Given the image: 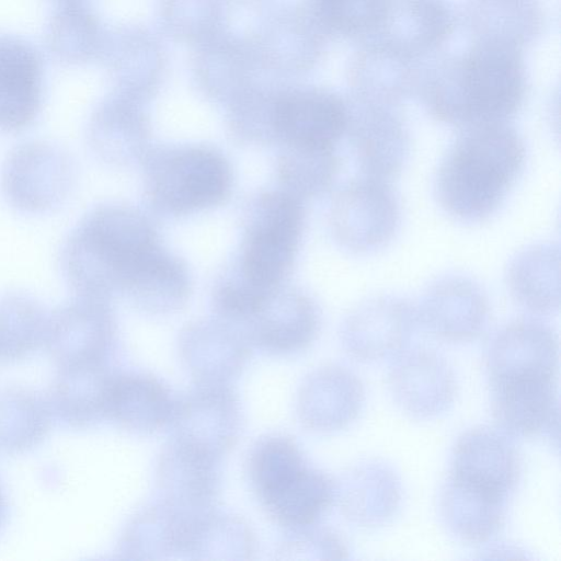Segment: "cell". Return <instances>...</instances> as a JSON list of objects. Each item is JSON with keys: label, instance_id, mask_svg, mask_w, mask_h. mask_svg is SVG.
<instances>
[{"label": "cell", "instance_id": "obj_1", "mask_svg": "<svg viewBox=\"0 0 561 561\" xmlns=\"http://www.w3.org/2000/svg\"><path fill=\"white\" fill-rule=\"evenodd\" d=\"M160 245L140 210L118 203L90 210L67 237L60 268L76 295L110 299L124 294L142 261Z\"/></svg>", "mask_w": 561, "mask_h": 561}, {"label": "cell", "instance_id": "obj_2", "mask_svg": "<svg viewBox=\"0 0 561 561\" xmlns=\"http://www.w3.org/2000/svg\"><path fill=\"white\" fill-rule=\"evenodd\" d=\"M525 161V142L514 128L504 123L469 127L439 162L435 196L454 219L484 221L503 204Z\"/></svg>", "mask_w": 561, "mask_h": 561}, {"label": "cell", "instance_id": "obj_3", "mask_svg": "<svg viewBox=\"0 0 561 561\" xmlns=\"http://www.w3.org/2000/svg\"><path fill=\"white\" fill-rule=\"evenodd\" d=\"M146 191L151 204L168 215H187L220 205L232 188L225 156L208 146H181L148 151Z\"/></svg>", "mask_w": 561, "mask_h": 561}, {"label": "cell", "instance_id": "obj_4", "mask_svg": "<svg viewBox=\"0 0 561 561\" xmlns=\"http://www.w3.org/2000/svg\"><path fill=\"white\" fill-rule=\"evenodd\" d=\"M304 224L302 199L284 190L257 194L244 213L237 272L263 289L280 286L293 267Z\"/></svg>", "mask_w": 561, "mask_h": 561}, {"label": "cell", "instance_id": "obj_5", "mask_svg": "<svg viewBox=\"0 0 561 561\" xmlns=\"http://www.w3.org/2000/svg\"><path fill=\"white\" fill-rule=\"evenodd\" d=\"M522 98L515 59L502 49L486 48L470 58L459 87L435 93L431 105L438 118L469 128L503 123Z\"/></svg>", "mask_w": 561, "mask_h": 561}, {"label": "cell", "instance_id": "obj_6", "mask_svg": "<svg viewBox=\"0 0 561 561\" xmlns=\"http://www.w3.org/2000/svg\"><path fill=\"white\" fill-rule=\"evenodd\" d=\"M401 222V205L389 182L359 176L341 187L332 199L329 225L337 244L366 254L386 247Z\"/></svg>", "mask_w": 561, "mask_h": 561}, {"label": "cell", "instance_id": "obj_7", "mask_svg": "<svg viewBox=\"0 0 561 561\" xmlns=\"http://www.w3.org/2000/svg\"><path fill=\"white\" fill-rule=\"evenodd\" d=\"M75 183L71 157L57 145L27 141L7 157L1 188L8 203L24 213L39 214L59 206Z\"/></svg>", "mask_w": 561, "mask_h": 561}, {"label": "cell", "instance_id": "obj_8", "mask_svg": "<svg viewBox=\"0 0 561 561\" xmlns=\"http://www.w3.org/2000/svg\"><path fill=\"white\" fill-rule=\"evenodd\" d=\"M559 341L538 319H517L499 329L485 351L489 386L558 380Z\"/></svg>", "mask_w": 561, "mask_h": 561}, {"label": "cell", "instance_id": "obj_9", "mask_svg": "<svg viewBox=\"0 0 561 561\" xmlns=\"http://www.w3.org/2000/svg\"><path fill=\"white\" fill-rule=\"evenodd\" d=\"M116 322L107 300L77 295L49 313L45 346L58 367L107 363Z\"/></svg>", "mask_w": 561, "mask_h": 561}, {"label": "cell", "instance_id": "obj_10", "mask_svg": "<svg viewBox=\"0 0 561 561\" xmlns=\"http://www.w3.org/2000/svg\"><path fill=\"white\" fill-rule=\"evenodd\" d=\"M416 306L398 296L371 298L344 319L340 341L362 363L394 359L408 350L419 327Z\"/></svg>", "mask_w": 561, "mask_h": 561}, {"label": "cell", "instance_id": "obj_11", "mask_svg": "<svg viewBox=\"0 0 561 561\" xmlns=\"http://www.w3.org/2000/svg\"><path fill=\"white\" fill-rule=\"evenodd\" d=\"M241 424V405L230 385L196 383L175 399L169 426L172 437L222 459L234 446Z\"/></svg>", "mask_w": 561, "mask_h": 561}, {"label": "cell", "instance_id": "obj_12", "mask_svg": "<svg viewBox=\"0 0 561 561\" xmlns=\"http://www.w3.org/2000/svg\"><path fill=\"white\" fill-rule=\"evenodd\" d=\"M321 325L320 311L306 294L274 288L241 323V331L252 344L270 354H295L308 348Z\"/></svg>", "mask_w": 561, "mask_h": 561}, {"label": "cell", "instance_id": "obj_13", "mask_svg": "<svg viewBox=\"0 0 561 561\" xmlns=\"http://www.w3.org/2000/svg\"><path fill=\"white\" fill-rule=\"evenodd\" d=\"M388 388L408 416L431 420L447 412L455 401L457 381L447 359L427 348L407 350L389 369Z\"/></svg>", "mask_w": 561, "mask_h": 561}, {"label": "cell", "instance_id": "obj_14", "mask_svg": "<svg viewBox=\"0 0 561 561\" xmlns=\"http://www.w3.org/2000/svg\"><path fill=\"white\" fill-rule=\"evenodd\" d=\"M419 324L438 340L469 342L486 328L490 306L483 288L470 277L451 274L434 280L416 306Z\"/></svg>", "mask_w": 561, "mask_h": 561}, {"label": "cell", "instance_id": "obj_15", "mask_svg": "<svg viewBox=\"0 0 561 561\" xmlns=\"http://www.w3.org/2000/svg\"><path fill=\"white\" fill-rule=\"evenodd\" d=\"M220 463L221 458L171 436L156 467L161 500L186 512L213 508L221 486Z\"/></svg>", "mask_w": 561, "mask_h": 561}, {"label": "cell", "instance_id": "obj_16", "mask_svg": "<svg viewBox=\"0 0 561 561\" xmlns=\"http://www.w3.org/2000/svg\"><path fill=\"white\" fill-rule=\"evenodd\" d=\"M522 474L519 454L500 428L477 426L461 433L450 453L448 476L511 497Z\"/></svg>", "mask_w": 561, "mask_h": 561}, {"label": "cell", "instance_id": "obj_17", "mask_svg": "<svg viewBox=\"0 0 561 561\" xmlns=\"http://www.w3.org/2000/svg\"><path fill=\"white\" fill-rule=\"evenodd\" d=\"M348 121L342 100L323 91L290 92L273 104L275 136L283 145L335 149Z\"/></svg>", "mask_w": 561, "mask_h": 561}, {"label": "cell", "instance_id": "obj_18", "mask_svg": "<svg viewBox=\"0 0 561 561\" xmlns=\"http://www.w3.org/2000/svg\"><path fill=\"white\" fill-rule=\"evenodd\" d=\"M365 404V388L351 369L337 364L311 371L300 385L297 414L317 433H334L357 420Z\"/></svg>", "mask_w": 561, "mask_h": 561}, {"label": "cell", "instance_id": "obj_19", "mask_svg": "<svg viewBox=\"0 0 561 561\" xmlns=\"http://www.w3.org/2000/svg\"><path fill=\"white\" fill-rule=\"evenodd\" d=\"M178 344L180 358L196 383L230 385L250 355L242 331L219 318L190 323Z\"/></svg>", "mask_w": 561, "mask_h": 561}, {"label": "cell", "instance_id": "obj_20", "mask_svg": "<svg viewBox=\"0 0 561 561\" xmlns=\"http://www.w3.org/2000/svg\"><path fill=\"white\" fill-rule=\"evenodd\" d=\"M42 103V62L23 39L0 35V130L31 125Z\"/></svg>", "mask_w": 561, "mask_h": 561}, {"label": "cell", "instance_id": "obj_21", "mask_svg": "<svg viewBox=\"0 0 561 561\" xmlns=\"http://www.w3.org/2000/svg\"><path fill=\"white\" fill-rule=\"evenodd\" d=\"M402 500L401 481L387 463L360 462L336 481V501L344 517L364 528L385 526L397 515Z\"/></svg>", "mask_w": 561, "mask_h": 561}, {"label": "cell", "instance_id": "obj_22", "mask_svg": "<svg viewBox=\"0 0 561 561\" xmlns=\"http://www.w3.org/2000/svg\"><path fill=\"white\" fill-rule=\"evenodd\" d=\"M491 410L497 428L513 437H558V380L493 386Z\"/></svg>", "mask_w": 561, "mask_h": 561}, {"label": "cell", "instance_id": "obj_23", "mask_svg": "<svg viewBox=\"0 0 561 561\" xmlns=\"http://www.w3.org/2000/svg\"><path fill=\"white\" fill-rule=\"evenodd\" d=\"M508 497L447 477L439 493V513L448 531L467 543H485L502 529Z\"/></svg>", "mask_w": 561, "mask_h": 561}, {"label": "cell", "instance_id": "obj_24", "mask_svg": "<svg viewBox=\"0 0 561 561\" xmlns=\"http://www.w3.org/2000/svg\"><path fill=\"white\" fill-rule=\"evenodd\" d=\"M113 375L107 363L58 367L47 397L53 416L77 430L106 419Z\"/></svg>", "mask_w": 561, "mask_h": 561}, {"label": "cell", "instance_id": "obj_25", "mask_svg": "<svg viewBox=\"0 0 561 561\" xmlns=\"http://www.w3.org/2000/svg\"><path fill=\"white\" fill-rule=\"evenodd\" d=\"M175 398L158 378L145 373H114L106 419L119 427L147 434L169 426Z\"/></svg>", "mask_w": 561, "mask_h": 561}, {"label": "cell", "instance_id": "obj_26", "mask_svg": "<svg viewBox=\"0 0 561 561\" xmlns=\"http://www.w3.org/2000/svg\"><path fill=\"white\" fill-rule=\"evenodd\" d=\"M192 514L162 500L146 506L125 526L117 542L118 557L129 560L184 559Z\"/></svg>", "mask_w": 561, "mask_h": 561}, {"label": "cell", "instance_id": "obj_27", "mask_svg": "<svg viewBox=\"0 0 561 561\" xmlns=\"http://www.w3.org/2000/svg\"><path fill=\"white\" fill-rule=\"evenodd\" d=\"M346 131L362 175L390 182L404 170L411 140L399 121L373 115L355 123L348 121Z\"/></svg>", "mask_w": 561, "mask_h": 561}, {"label": "cell", "instance_id": "obj_28", "mask_svg": "<svg viewBox=\"0 0 561 561\" xmlns=\"http://www.w3.org/2000/svg\"><path fill=\"white\" fill-rule=\"evenodd\" d=\"M259 501L289 530L314 525L336 501V481L306 465Z\"/></svg>", "mask_w": 561, "mask_h": 561}, {"label": "cell", "instance_id": "obj_29", "mask_svg": "<svg viewBox=\"0 0 561 561\" xmlns=\"http://www.w3.org/2000/svg\"><path fill=\"white\" fill-rule=\"evenodd\" d=\"M511 295L529 311L550 314L560 306V250L554 243L533 244L516 254L507 268Z\"/></svg>", "mask_w": 561, "mask_h": 561}, {"label": "cell", "instance_id": "obj_30", "mask_svg": "<svg viewBox=\"0 0 561 561\" xmlns=\"http://www.w3.org/2000/svg\"><path fill=\"white\" fill-rule=\"evenodd\" d=\"M190 288L186 266L160 244L142 261L124 294L140 310L164 314L186 302Z\"/></svg>", "mask_w": 561, "mask_h": 561}, {"label": "cell", "instance_id": "obj_31", "mask_svg": "<svg viewBox=\"0 0 561 561\" xmlns=\"http://www.w3.org/2000/svg\"><path fill=\"white\" fill-rule=\"evenodd\" d=\"M254 552V535L240 517L214 507L192 515L185 559L248 560Z\"/></svg>", "mask_w": 561, "mask_h": 561}, {"label": "cell", "instance_id": "obj_32", "mask_svg": "<svg viewBox=\"0 0 561 561\" xmlns=\"http://www.w3.org/2000/svg\"><path fill=\"white\" fill-rule=\"evenodd\" d=\"M53 419L47 398L36 391L0 390V451L20 454L34 448L47 436Z\"/></svg>", "mask_w": 561, "mask_h": 561}, {"label": "cell", "instance_id": "obj_33", "mask_svg": "<svg viewBox=\"0 0 561 561\" xmlns=\"http://www.w3.org/2000/svg\"><path fill=\"white\" fill-rule=\"evenodd\" d=\"M49 313L33 297L9 293L0 297V363L28 357L45 344Z\"/></svg>", "mask_w": 561, "mask_h": 561}, {"label": "cell", "instance_id": "obj_34", "mask_svg": "<svg viewBox=\"0 0 561 561\" xmlns=\"http://www.w3.org/2000/svg\"><path fill=\"white\" fill-rule=\"evenodd\" d=\"M340 167L335 149L284 145L276 169L282 190L304 201L325 194L334 184Z\"/></svg>", "mask_w": 561, "mask_h": 561}, {"label": "cell", "instance_id": "obj_35", "mask_svg": "<svg viewBox=\"0 0 561 561\" xmlns=\"http://www.w3.org/2000/svg\"><path fill=\"white\" fill-rule=\"evenodd\" d=\"M307 463L290 437L270 434L259 439L248 457V476L260 500Z\"/></svg>", "mask_w": 561, "mask_h": 561}, {"label": "cell", "instance_id": "obj_36", "mask_svg": "<svg viewBox=\"0 0 561 561\" xmlns=\"http://www.w3.org/2000/svg\"><path fill=\"white\" fill-rule=\"evenodd\" d=\"M278 546L277 559H347L344 539L331 528L310 525L291 529Z\"/></svg>", "mask_w": 561, "mask_h": 561}, {"label": "cell", "instance_id": "obj_37", "mask_svg": "<svg viewBox=\"0 0 561 561\" xmlns=\"http://www.w3.org/2000/svg\"><path fill=\"white\" fill-rule=\"evenodd\" d=\"M3 515H4V502H3L2 493L0 491V526L2 524Z\"/></svg>", "mask_w": 561, "mask_h": 561}, {"label": "cell", "instance_id": "obj_38", "mask_svg": "<svg viewBox=\"0 0 561 561\" xmlns=\"http://www.w3.org/2000/svg\"><path fill=\"white\" fill-rule=\"evenodd\" d=\"M68 1H75V0H68Z\"/></svg>", "mask_w": 561, "mask_h": 561}]
</instances>
